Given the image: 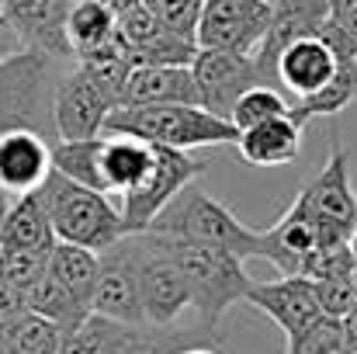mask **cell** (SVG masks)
Masks as SVG:
<instances>
[{
    "instance_id": "6da1fadb",
    "label": "cell",
    "mask_w": 357,
    "mask_h": 354,
    "mask_svg": "<svg viewBox=\"0 0 357 354\" xmlns=\"http://www.w3.org/2000/svg\"><path fill=\"white\" fill-rule=\"evenodd\" d=\"M59 56H49L42 49H21L7 59H0V132L7 128H31L56 142V87L63 80Z\"/></svg>"
},
{
    "instance_id": "7a4b0ae2",
    "label": "cell",
    "mask_w": 357,
    "mask_h": 354,
    "mask_svg": "<svg viewBox=\"0 0 357 354\" xmlns=\"http://www.w3.org/2000/svg\"><path fill=\"white\" fill-rule=\"evenodd\" d=\"M163 239H167L174 260L181 264V271L188 278L191 309L198 316V327L208 337H219L222 316L236 302H246V292L253 285L243 271V260L229 250H219V246H205V243H191V239H170V236H163Z\"/></svg>"
},
{
    "instance_id": "3957f363",
    "label": "cell",
    "mask_w": 357,
    "mask_h": 354,
    "mask_svg": "<svg viewBox=\"0 0 357 354\" xmlns=\"http://www.w3.org/2000/svg\"><path fill=\"white\" fill-rule=\"evenodd\" d=\"M105 135H135L149 146L170 149H198V146H236L239 132L233 121L205 112L202 105H139L115 108L108 115Z\"/></svg>"
},
{
    "instance_id": "277c9868",
    "label": "cell",
    "mask_w": 357,
    "mask_h": 354,
    "mask_svg": "<svg viewBox=\"0 0 357 354\" xmlns=\"http://www.w3.org/2000/svg\"><path fill=\"white\" fill-rule=\"evenodd\" d=\"M153 233L170 236V239H191L205 246H219L236 253L239 260L260 257V230H250L236 219L229 205L212 198L208 191L188 184L149 226Z\"/></svg>"
},
{
    "instance_id": "5b68a950",
    "label": "cell",
    "mask_w": 357,
    "mask_h": 354,
    "mask_svg": "<svg viewBox=\"0 0 357 354\" xmlns=\"http://www.w3.org/2000/svg\"><path fill=\"white\" fill-rule=\"evenodd\" d=\"M45 198V209L52 216L56 236L63 243H77L87 250H108L112 243H119L125 236L119 205H112V198L105 191H94L87 184H77L63 174H49L45 184L38 188Z\"/></svg>"
},
{
    "instance_id": "8992f818",
    "label": "cell",
    "mask_w": 357,
    "mask_h": 354,
    "mask_svg": "<svg viewBox=\"0 0 357 354\" xmlns=\"http://www.w3.org/2000/svg\"><path fill=\"white\" fill-rule=\"evenodd\" d=\"M312 226L319 246H340L351 243L357 233V191L351 184V156L340 146V139L330 142V156L323 170L302 184V191L291 202Z\"/></svg>"
},
{
    "instance_id": "52a82bcc",
    "label": "cell",
    "mask_w": 357,
    "mask_h": 354,
    "mask_svg": "<svg viewBox=\"0 0 357 354\" xmlns=\"http://www.w3.org/2000/svg\"><path fill=\"white\" fill-rule=\"evenodd\" d=\"M344 63H357V45L333 24V17L323 24L319 35L309 38H295L281 56H278V87L288 94V101H305L316 98L319 91H326L337 73L344 70Z\"/></svg>"
},
{
    "instance_id": "ba28073f",
    "label": "cell",
    "mask_w": 357,
    "mask_h": 354,
    "mask_svg": "<svg viewBox=\"0 0 357 354\" xmlns=\"http://www.w3.org/2000/svg\"><path fill=\"white\" fill-rule=\"evenodd\" d=\"M188 344H219V337H208L198 323L195 330H177V327H132L115 323L105 316H87L80 330H73L59 354H174Z\"/></svg>"
},
{
    "instance_id": "9c48e42d",
    "label": "cell",
    "mask_w": 357,
    "mask_h": 354,
    "mask_svg": "<svg viewBox=\"0 0 357 354\" xmlns=\"http://www.w3.org/2000/svg\"><path fill=\"white\" fill-rule=\"evenodd\" d=\"M153 149H156V160H153V170L146 174V181L119 198L125 233H146L153 226V219L188 184H195V177H202L208 167L205 160L191 156L188 149H170V146H153Z\"/></svg>"
},
{
    "instance_id": "30bf717a",
    "label": "cell",
    "mask_w": 357,
    "mask_h": 354,
    "mask_svg": "<svg viewBox=\"0 0 357 354\" xmlns=\"http://www.w3.org/2000/svg\"><path fill=\"white\" fill-rule=\"evenodd\" d=\"M139 236V274H142V309L149 327H177L181 313L191 306V288L174 260L167 239L160 233H135Z\"/></svg>"
},
{
    "instance_id": "8fae6325",
    "label": "cell",
    "mask_w": 357,
    "mask_h": 354,
    "mask_svg": "<svg viewBox=\"0 0 357 354\" xmlns=\"http://www.w3.org/2000/svg\"><path fill=\"white\" fill-rule=\"evenodd\" d=\"M191 73L198 87V105L226 121L250 87L267 84L253 52H229V49H198Z\"/></svg>"
},
{
    "instance_id": "7c38bea8",
    "label": "cell",
    "mask_w": 357,
    "mask_h": 354,
    "mask_svg": "<svg viewBox=\"0 0 357 354\" xmlns=\"http://www.w3.org/2000/svg\"><path fill=\"white\" fill-rule=\"evenodd\" d=\"M94 313L115 323H146L142 274H139V236L125 233L119 243L101 250V274L94 292Z\"/></svg>"
},
{
    "instance_id": "4fadbf2b",
    "label": "cell",
    "mask_w": 357,
    "mask_h": 354,
    "mask_svg": "<svg viewBox=\"0 0 357 354\" xmlns=\"http://www.w3.org/2000/svg\"><path fill=\"white\" fill-rule=\"evenodd\" d=\"M274 3L267 0H205L198 21V49H229V52H253L260 49Z\"/></svg>"
},
{
    "instance_id": "5bb4252c",
    "label": "cell",
    "mask_w": 357,
    "mask_h": 354,
    "mask_svg": "<svg viewBox=\"0 0 357 354\" xmlns=\"http://www.w3.org/2000/svg\"><path fill=\"white\" fill-rule=\"evenodd\" d=\"M115 112V105L105 98V91L73 63L59 87H56V139H94L105 135L108 115Z\"/></svg>"
},
{
    "instance_id": "9a60e30c",
    "label": "cell",
    "mask_w": 357,
    "mask_h": 354,
    "mask_svg": "<svg viewBox=\"0 0 357 354\" xmlns=\"http://www.w3.org/2000/svg\"><path fill=\"white\" fill-rule=\"evenodd\" d=\"M119 38L135 63H149V66H191L198 56V42L167 28L142 3L119 17Z\"/></svg>"
},
{
    "instance_id": "2e32d148",
    "label": "cell",
    "mask_w": 357,
    "mask_h": 354,
    "mask_svg": "<svg viewBox=\"0 0 357 354\" xmlns=\"http://www.w3.org/2000/svg\"><path fill=\"white\" fill-rule=\"evenodd\" d=\"M246 302L257 306L264 316H271L281 330L284 341L302 334L305 327H312L323 313L319 295H316V281L302 278V274H281L274 281H253L246 292Z\"/></svg>"
},
{
    "instance_id": "e0dca14e",
    "label": "cell",
    "mask_w": 357,
    "mask_h": 354,
    "mask_svg": "<svg viewBox=\"0 0 357 354\" xmlns=\"http://www.w3.org/2000/svg\"><path fill=\"white\" fill-rule=\"evenodd\" d=\"M52 174V142L31 128L0 132V191L10 198L31 195Z\"/></svg>"
},
{
    "instance_id": "ac0fdd59",
    "label": "cell",
    "mask_w": 357,
    "mask_h": 354,
    "mask_svg": "<svg viewBox=\"0 0 357 354\" xmlns=\"http://www.w3.org/2000/svg\"><path fill=\"white\" fill-rule=\"evenodd\" d=\"M330 21V0H278L274 10H271V24H267V35L257 49V63L264 70V80L271 87H278V56L295 42V38H309V35H319L323 24ZM281 91V87H278Z\"/></svg>"
},
{
    "instance_id": "d6986e66",
    "label": "cell",
    "mask_w": 357,
    "mask_h": 354,
    "mask_svg": "<svg viewBox=\"0 0 357 354\" xmlns=\"http://www.w3.org/2000/svg\"><path fill=\"white\" fill-rule=\"evenodd\" d=\"M77 0H3V17L28 49L73 59L66 45V14Z\"/></svg>"
},
{
    "instance_id": "ffe728a7",
    "label": "cell",
    "mask_w": 357,
    "mask_h": 354,
    "mask_svg": "<svg viewBox=\"0 0 357 354\" xmlns=\"http://www.w3.org/2000/svg\"><path fill=\"white\" fill-rule=\"evenodd\" d=\"M139 105H198V87L191 66H149L135 63L125 84L121 108Z\"/></svg>"
},
{
    "instance_id": "44dd1931",
    "label": "cell",
    "mask_w": 357,
    "mask_h": 354,
    "mask_svg": "<svg viewBox=\"0 0 357 354\" xmlns=\"http://www.w3.org/2000/svg\"><path fill=\"white\" fill-rule=\"evenodd\" d=\"M302 128L305 125H298L291 115L271 118L264 125L239 132L236 149L253 167H284V163L298 160V153H302Z\"/></svg>"
},
{
    "instance_id": "7402d4cb",
    "label": "cell",
    "mask_w": 357,
    "mask_h": 354,
    "mask_svg": "<svg viewBox=\"0 0 357 354\" xmlns=\"http://www.w3.org/2000/svg\"><path fill=\"white\" fill-rule=\"evenodd\" d=\"M49 274L66 288V295L84 313H94V292H98V274H101V253L98 250L59 239L49 253Z\"/></svg>"
},
{
    "instance_id": "603a6c76",
    "label": "cell",
    "mask_w": 357,
    "mask_h": 354,
    "mask_svg": "<svg viewBox=\"0 0 357 354\" xmlns=\"http://www.w3.org/2000/svg\"><path fill=\"white\" fill-rule=\"evenodd\" d=\"M156 149L135 135H105V156H101V170H105V191L108 195H128L132 188H139L146 181V174L153 170Z\"/></svg>"
},
{
    "instance_id": "cb8c5ba5",
    "label": "cell",
    "mask_w": 357,
    "mask_h": 354,
    "mask_svg": "<svg viewBox=\"0 0 357 354\" xmlns=\"http://www.w3.org/2000/svg\"><path fill=\"white\" fill-rule=\"evenodd\" d=\"M59 243L52 216L45 209L42 191L21 195L10 202V216H7V239L3 246H21V250H38V253H52V246Z\"/></svg>"
},
{
    "instance_id": "d4e9b609",
    "label": "cell",
    "mask_w": 357,
    "mask_h": 354,
    "mask_svg": "<svg viewBox=\"0 0 357 354\" xmlns=\"http://www.w3.org/2000/svg\"><path fill=\"white\" fill-rule=\"evenodd\" d=\"M119 35V17L101 0H77L66 14V45L73 63L105 49Z\"/></svg>"
},
{
    "instance_id": "484cf974",
    "label": "cell",
    "mask_w": 357,
    "mask_h": 354,
    "mask_svg": "<svg viewBox=\"0 0 357 354\" xmlns=\"http://www.w3.org/2000/svg\"><path fill=\"white\" fill-rule=\"evenodd\" d=\"M101 156H105V135H94V139H56L52 142V170L70 177V181H77V184H87L94 191H105Z\"/></svg>"
},
{
    "instance_id": "4316f807",
    "label": "cell",
    "mask_w": 357,
    "mask_h": 354,
    "mask_svg": "<svg viewBox=\"0 0 357 354\" xmlns=\"http://www.w3.org/2000/svg\"><path fill=\"white\" fill-rule=\"evenodd\" d=\"M63 344H66L63 327L31 309L0 334V354H59Z\"/></svg>"
},
{
    "instance_id": "83f0119b",
    "label": "cell",
    "mask_w": 357,
    "mask_h": 354,
    "mask_svg": "<svg viewBox=\"0 0 357 354\" xmlns=\"http://www.w3.org/2000/svg\"><path fill=\"white\" fill-rule=\"evenodd\" d=\"M77 66L105 91V98L121 108V98H125V84H128V73H132V66H135V59L128 56V49L121 45V38L115 35V42H108L105 49H98V52H91V56H84V59H77Z\"/></svg>"
},
{
    "instance_id": "f1b7e54d",
    "label": "cell",
    "mask_w": 357,
    "mask_h": 354,
    "mask_svg": "<svg viewBox=\"0 0 357 354\" xmlns=\"http://www.w3.org/2000/svg\"><path fill=\"white\" fill-rule=\"evenodd\" d=\"M281 115H291L288 94L278 91V87H271V84H257V87H250L236 101L229 121L236 125V132H246V128H253V125H264V121L281 118Z\"/></svg>"
},
{
    "instance_id": "f546056e",
    "label": "cell",
    "mask_w": 357,
    "mask_h": 354,
    "mask_svg": "<svg viewBox=\"0 0 357 354\" xmlns=\"http://www.w3.org/2000/svg\"><path fill=\"white\" fill-rule=\"evenodd\" d=\"M347 351V337H344V320L337 316H319L312 327H305L302 334L288 337L284 354H340Z\"/></svg>"
},
{
    "instance_id": "4dcf8cb0",
    "label": "cell",
    "mask_w": 357,
    "mask_h": 354,
    "mask_svg": "<svg viewBox=\"0 0 357 354\" xmlns=\"http://www.w3.org/2000/svg\"><path fill=\"white\" fill-rule=\"evenodd\" d=\"M0 271L28 295L31 285L49 271V253L38 250H21V246H0Z\"/></svg>"
},
{
    "instance_id": "1f68e13d",
    "label": "cell",
    "mask_w": 357,
    "mask_h": 354,
    "mask_svg": "<svg viewBox=\"0 0 357 354\" xmlns=\"http://www.w3.org/2000/svg\"><path fill=\"white\" fill-rule=\"evenodd\" d=\"M142 7H149L177 35H184V38L195 42L198 21H202V10H205V0H142Z\"/></svg>"
},
{
    "instance_id": "d6a6232c",
    "label": "cell",
    "mask_w": 357,
    "mask_h": 354,
    "mask_svg": "<svg viewBox=\"0 0 357 354\" xmlns=\"http://www.w3.org/2000/svg\"><path fill=\"white\" fill-rule=\"evenodd\" d=\"M316 295H319V306H323L326 316L344 320L357 306L354 274H340V278H323V281H316Z\"/></svg>"
},
{
    "instance_id": "836d02e7",
    "label": "cell",
    "mask_w": 357,
    "mask_h": 354,
    "mask_svg": "<svg viewBox=\"0 0 357 354\" xmlns=\"http://www.w3.org/2000/svg\"><path fill=\"white\" fill-rule=\"evenodd\" d=\"M28 313V295L0 271V334L14 323V320H21Z\"/></svg>"
},
{
    "instance_id": "e575fe53",
    "label": "cell",
    "mask_w": 357,
    "mask_h": 354,
    "mask_svg": "<svg viewBox=\"0 0 357 354\" xmlns=\"http://www.w3.org/2000/svg\"><path fill=\"white\" fill-rule=\"evenodd\" d=\"M330 17L357 45V0H330Z\"/></svg>"
},
{
    "instance_id": "d590c367",
    "label": "cell",
    "mask_w": 357,
    "mask_h": 354,
    "mask_svg": "<svg viewBox=\"0 0 357 354\" xmlns=\"http://www.w3.org/2000/svg\"><path fill=\"white\" fill-rule=\"evenodd\" d=\"M21 49H24V42L17 38V31L10 28V21L0 14V59H7V56H14Z\"/></svg>"
},
{
    "instance_id": "8d00e7d4",
    "label": "cell",
    "mask_w": 357,
    "mask_h": 354,
    "mask_svg": "<svg viewBox=\"0 0 357 354\" xmlns=\"http://www.w3.org/2000/svg\"><path fill=\"white\" fill-rule=\"evenodd\" d=\"M344 337H347V351L357 354V306L344 316Z\"/></svg>"
},
{
    "instance_id": "74e56055",
    "label": "cell",
    "mask_w": 357,
    "mask_h": 354,
    "mask_svg": "<svg viewBox=\"0 0 357 354\" xmlns=\"http://www.w3.org/2000/svg\"><path fill=\"white\" fill-rule=\"evenodd\" d=\"M10 195H3L0 191V246H3V239H7V216H10Z\"/></svg>"
},
{
    "instance_id": "f35d334b",
    "label": "cell",
    "mask_w": 357,
    "mask_h": 354,
    "mask_svg": "<svg viewBox=\"0 0 357 354\" xmlns=\"http://www.w3.org/2000/svg\"><path fill=\"white\" fill-rule=\"evenodd\" d=\"M101 3H105V7H108L115 17H121V14H128L132 7H139L142 0H101Z\"/></svg>"
},
{
    "instance_id": "ab89813d",
    "label": "cell",
    "mask_w": 357,
    "mask_h": 354,
    "mask_svg": "<svg viewBox=\"0 0 357 354\" xmlns=\"http://www.w3.org/2000/svg\"><path fill=\"white\" fill-rule=\"evenodd\" d=\"M174 354H219V351H215V344H188V348H181Z\"/></svg>"
},
{
    "instance_id": "60d3db41",
    "label": "cell",
    "mask_w": 357,
    "mask_h": 354,
    "mask_svg": "<svg viewBox=\"0 0 357 354\" xmlns=\"http://www.w3.org/2000/svg\"><path fill=\"white\" fill-rule=\"evenodd\" d=\"M0 14H3V0H0Z\"/></svg>"
},
{
    "instance_id": "b9f144b4",
    "label": "cell",
    "mask_w": 357,
    "mask_h": 354,
    "mask_svg": "<svg viewBox=\"0 0 357 354\" xmlns=\"http://www.w3.org/2000/svg\"><path fill=\"white\" fill-rule=\"evenodd\" d=\"M340 354H354V351H340Z\"/></svg>"
},
{
    "instance_id": "7bdbcfd3",
    "label": "cell",
    "mask_w": 357,
    "mask_h": 354,
    "mask_svg": "<svg viewBox=\"0 0 357 354\" xmlns=\"http://www.w3.org/2000/svg\"><path fill=\"white\" fill-rule=\"evenodd\" d=\"M267 3H278V0H267Z\"/></svg>"
}]
</instances>
